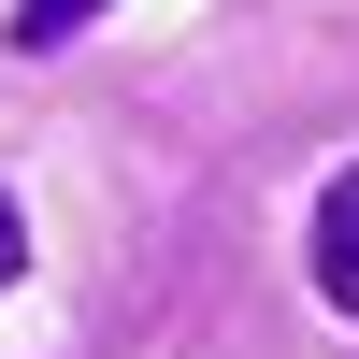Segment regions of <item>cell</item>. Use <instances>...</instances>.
I'll use <instances>...</instances> for the list:
<instances>
[{"mask_svg": "<svg viewBox=\"0 0 359 359\" xmlns=\"http://www.w3.org/2000/svg\"><path fill=\"white\" fill-rule=\"evenodd\" d=\"M302 259H316V302L331 316H359V158L316 187V230H302Z\"/></svg>", "mask_w": 359, "mask_h": 359, "instance_id": "1", "label": "cell"}, {"mask_svg": "<svg viewBox=\"0 0 359 359\" xmlns=\"http://www.w3.org/2000/svg\"><path fill=\"white\" fill-rule=\"evenodd\" d=\"M0 29H15V57H57L72 29H101V0H15Z\"/></svg>", "mask_w": 359, "mask_h": 359, "instance_id": "2", "label": "cell"}, {"mask_svg": "<svg viewBox=\"0 0 359 359\" xmlns=\"http://www.w3.org/2000/svg\"><path fill=\"white\" fill-rule=\"evenodd\" d=\"M29 273V216H15V187H0V287Z\"/></svg>", "mask_w": 359, "mask_h": 359, "instance_id": "3", "label": "cell"}]
</instances>
